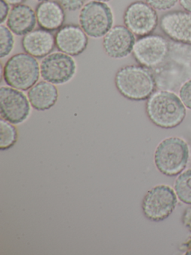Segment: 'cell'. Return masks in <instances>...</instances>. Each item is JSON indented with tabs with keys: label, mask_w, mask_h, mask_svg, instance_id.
I'll return each instance as SVG.
<instances>
[{
	"label": "cell",
	"mask_w": 191,
	"mask_h": 255,
	"mask_svg": "<svg viewBox=\"0 0 191 255\" xmlns=\"http://www.w3.org/2000/svg\"><path fill=\"white\" fill-rule=\"evenodd\" d=\"M157 89L173 92L191 79V48L170 41L164 62L152 70Z\"/></svg>",
	"instance_id": "6da1fadb"
},
{
	"label": "cell",
	"mask_w": 191,
	"mask_h": 255,
	"mask_svg": "<svg viewBox=\"0 0 191 255\" xmlns=\"http://www.w3.org/2000/svg\"><path fill=\"white\" fill-rule=\"evenodd\" d=\"M146 113L150 122L163 129L177 128L186 117V107L170 91L158 90L146 101Z\"/></svg>",
	"instance_id": "7a4b0ae2"
},
{
	"label": "cell",
	"mask_w": 191,
	"mask_h": 255,
	"mask_svg": "<svg viewBox=\"0 0 191 255\" xmlns=\"http://www.w3.org/2000/svg\"><path fill=\"white\" fill-rule=\"evenodd\" d=\"M114 82L118 92L133 101L149 99L157 89L152 70L140 65L122 67L116 73Z\"/></svg>",
	"instance_id": "3957f363"
},
{
	"label": "cell",
	"mask_w": 191,
	"mask_h": 255,
	"mask_svg": "<svg viewBox=\"0 0 191 255\" xmlns=\"http://www.w3.org/2000/svg\"><path fill=\"white\" fill-rule=\"evenodd\" d=\"M154 161L161 174L169 177L179 175L190 161L189 146L183 138L169 137L158 144Z\"/></svg>",
	"instance_id": "277c9868"
},
{
	"label": "cell",
	"mask_w": 191,
	"mask_h": 255,
	"mask_svg": "<svg viewBox=\"0 0 191 255\" xmlns=\"http://www.w3.org/2000/svg\"><path fill=\"white\" fill-rule=\"evenodd\" d=\"M7 86L20 91H28L38 81L40 65L36 58L26 53L12 56L1 71Z\"/></svg>",
	"instance_id": "5b68a950"
},
{
	"label": "cell",
	"mask_w": 191,
	"mask_h": 255,
	"mask_svg": "<svg viewBox=\"0 0 191 255\" xmlns=\"http://www.w3.org/2000/svg\"><path fill=\"white\" fill-rule=\"evenodd\" d=\"M79 21L88 37L102 38L113 27V11L105 2L92 0L80 10Z\"/></svg>",
	"instance_id": "8992f818"
},
{
	"label": "cell",
	"mask_w": 191,
	"mask_h": 255,
	"mask_svg": "<svg viewBox=\"0 0 191 255\" xmlns=\"http://www.w3.org/2000/svg\"><path fill=\"white\" fill-rule=\"evenodd\" d=\"M178 204L175 190L167 185H158L148 191L142 202V210L146 219L161 222L172 214Z\"/></svg>",
	"instance_id": "52a82bcc"
},
{
	"label": "cell",
	"mask_w": 191,
	"mask_h": 255,
	"mask_svg": "<svg viewBox=\"0 0 191 255\" xmlns=\"http://www.w3.org/2000/svg\"><path fill=\"white\" fill-rule=\"evenodd\" d=\"M170 41L161 35L150 34L139 37L133 48L132 54L139 65L155 69L161 65L169 51Z\"/></svg>",
	"instance_id": "ba28073f"
},
{
	"label": "cell",
	"mask_w": 191,
	"mask_h": 255,
	"mask_svg": "<svg viewBox=\"0 0 191 255\" xmlns=\"http://www.w3.org/2000/svg\"><path fill=\"white\" fill-rule=\"evenodd\" d=\"M123 22L138 37L153 33L159 23L156 10L143 1H135L127 6L124 11Z\"/></svg>",
	"instance_id": "9c48e42d"
},
{
	"label": "cell",
	"mask_w": 191,
	"mask_h": 255,
	"mask_svg": "<svg viewBox=\"0 0 191 255\" xmlns=\"http://www.w3.org/2000/svg\"><path fill=\"white\" fill-rule=\"evenodd\" d=\"M77 65L73 56L58 52L43 58L40 63V76L45 81L54 85L70 82L76 75Z\"/></svg>",
	"instance_id": "30bf717a"
},
{
	"label": "cell",
	"mask_w": 191,
	"mask_h": 255,
	"mask_svg": "<svg viewBox=\"0 0 191 255\" xmlns=\"http://www.w3.org/2000/svg\"><path fill=\"white\" fill-rule=\"evenodd\" d=\"M29 100L20 90L2 86L0 89V115L1 119L13 125H19L31 113Z\"/></svg>",
	"instance_id": "8fae6325"
},
{
	"label": "cell",
	"mask_w": 191,
	"mask_h": 255,
	"mask_svg": "<svg viewBox=\"0 0 191 255\" xmlns=\"http://www.w3.org/2000/svg\"><path fill=\"white\" fill-rule=\"evenodd\" d=\"M160 29L172 41L191 46V12L171 11L161 16Z\"/></svg>",
	"instance_id": "7c38bea8"
},
{
	"label": "cell",
	"mask_w": 191,
	"mask_h": 255,
	"mask_svg": "<svg viewBox=\"0 0 191 255\" xmlns=\"http://www.w3.org/2000/svg\"><path fill=\"white\" fill-rule=\"evenodd\" d=\"M135 42V36L126 26L117 25L103 37V50L111 59H124L132 53Z\"/></svg>",
	"instance_id": "4fadbf2b"
},
{
	"label": "cell",
	"mask_w": 191,
	"mask_h": 255,
	"mask_svg": "<svg viewBox=\"0 0 191 255\" xmlns=\"http://www.w3.org/2000/svg\"><path fill=\"white\" fill-rule=\"evenodd\" d=\"M55 36L56 48L69 56H79L88 47V35L78 25H64L58 29Z\"/></svg>",
	"instance_id": "5bb4252c"
},
{
	"label": "cell",
	"mask_w": 191,
	"mask_h": 255,
	"mask_svg": "<svg viewBox=\"0 0 191 255\" xmlns=\"http://www.w3.org/2000/svg\"><path fill=\"white\" fill-rule=\"evenodd\" d=\"M22 47L25 53L36 59H43L53 52L55 46V36L49 31L35 29L24 35Z\"/></svg>",
	"instance_id": "9a60e30c"
},
{
	"label": "cell",
	"mask_w": 191,
	"mask_h": 255,
	"mask_svg": "<svg viewBox=\"0 0 191 255\" xmlns=\"http://www.w3.org/2000/svg\"><path fill=\"white\" fill-rule=\"evenodd\" d=\"M37 24L40 29L49 32L58 31L65 22V10L56 1L40 2L36 7Z\"/></svg>",
	"instance_id": "2e32d148"
},
{
	"label": "cell",
	"mask_w": 191,
	"mask_h": 255,
	"mask_svg": "<svg viewBox=\"0 0 191 255\" xmlns=\"http://www.w3.org/2000/svg\"><path fill=\"white\" fill-rule=\"evenodd\" d=\"M37 23L35 11L25 4L13 6L7 19V27L18 36H24L34 30Z\"/></svg>",
	"instance_id": "e0dca14e"
},
{
	"label": "cell",
	"mask_w": 191,
	"mask_h": 255,
	"mask_svg": "<svg viewBox=\"0 0 191 255\" xmlns=\"http://www.w3.org/2000/svg\"><path fill=\"white\" fill-rule=\"evenodd\" d=\"M28 98L31 107L37 111H46L55 105L58 98L56 86L47 81L36 83L28 90Z\"/></svg>",
	"instance_id": "ac0fdd59"
},
{
	"label": "cell",
	"mask_w": 191,
	"mask_h": 255,
	"mask_svg": "<svg viewBox=\"0 0 191 255\" xmlns=\"http://www.w3.org/2000/svg\"><path fill=\"white\" fill-rule=\"evenodd\" d=\"M174 190L182 203L191 205V169L186 170L178 176Z\"/></svg>",
	"instance_id": "d6986e66"
},
{
	"label": "cell",
	"mask_w": 191,
	"mask_h": 255,
	"mask_svg": "<svg viewBox=\"0 0 191 255\" xmlns=\"http://www.w3.org/2000/svg\"><path fill=\"white\" fill-rule=\"evenodd\" d=\"M18 139V132L13 124L0 119V149L8 150L13 147Z\"/></svg>",
	"instance_id": "ffe728a7"
},
{
	"label": "cell",
	"mask_w": 191,
	"mask_h": 255,
	"mask_svg": "<svg viewBox=\"0 0 191 255\" xmlns=\"http://www.w3.org/2000/svg\"><path fill=\"white\" fill-rule=\"evenodd\" d=\"M13 32L7 26H0V58L7 57L11 53L14 47V38Z\"/></svg>",
	"instance_id": "44dd1931"
},
{
	"label": "cell",
	"mask_w": 191,
	"mask_h": 255,
	"mask_svg": "<svg viewBox=\"0 0 191 255\" xmlns=\"http://www.w3.org/2000/svg\"><path fill=\"white\" fill-rule=\"evenodd\" d=\"M149 5L158 11H167L176 6L179 0H145Z\"/></svg>",
	"instance_id": "7402d4cb"
},
{
	"label": "cell",
	"mask_w": 191,
	"mask_h": 255,
	"mask_svg": "<svg viewBox=\"0 0 191 255\" xmlns=\"http://www.w3.org/2000/svg\"><path fill=\"white\" fill-rule=\"evenodd\" d=\"M179 98L185 107L191 110V79L184 83L179 89Z\"/></svg>",
	"instance_id": "603a6c76"
},
{
	"label": "cell",
	"mask_w": 191,
	"mask_h": 255,
	"mask_svg": "<svg viewBox=\"0 0 191 255\" xmlns=\"http://www.w3.org/2000/svg\"><path fill=\"white\" fill-rule=\"evenodd\" d=\"M86 0H58L61 6L69 11H76L82 9Z\"/></svg>",
	"instance_id": "cb8c5ba5"
},
{
	"label": "cell",
	"mask_w": 191,
	"mask_h": 255,
	"mask_svg": "<svg viewBox=\"0 0 191 255\" xmlns=\"http://www.w3.org/2000/svg\"><path fill=\"white\" fill-rule=\"evenodd\" d=\"M9 5H10L4 0H0V22H1V24H3L8 17L10 11Z\"/></svg>",
	"instance_id": "d4e9b609"
},
{
	"label": "cell",
	"mask_w": 191,
	"mask_h": 255,
	"mask_svg": "<svg viewBox=\"0 0 191 255\" xmlns=\"http://www.w3.org/2000/svg\"><path fill=\"white\" fill-rule=\"evenodd\" d=\"M182 222L185 228L191 232V207L187 208L182 216Z\"/></svg>",
	"instance_id": "484cf974"
},
{
	"label": "cell",
	"mask_w": 191,
	"mask_h": 255,
	"mask_svg": "<svg viewBox=\"0 0 191 255\" xmlns=\"http://www.w3.org/2000/svg\"><path fill=\"white\" fill-rule=\"evenodd\" d=\"M179 2L185 11L191 12V0H179Z\"/></svg>",
	"instance_id": "4316f807"
},
{
	"label": "cell",
	"mask_w": 191,
	"mask_h": 255,
	"mask_svg": "<svg viewBox=\"0 0 191 255\" xmlns=\"http://www.w3.org/2000/svg\"><path fill=\"white\" fill-rule=\"evenodd\" d=\"M6 2L9 4V5H20V4H23L24 2L26 1V0H4Z\"/></svg>",
	"instance_id": "83f0119b"
},
{
	"label": "cell",
	"mask_w": 191,
	"mask_h": 255,
	"mask_svg": "<svg viewBox=\"0 0 191 255\" xmlns=\"http://www.w3.org/2000/svg\"><path fill=\"white\" fill-rule=\"evenodd\" d=\"M95 1H98V2H110V0H95Z\"/></svg>",
	"instance_id": "f1b7e54d"
},
{
	"label": "cell",
	"mask_w": 191,
	"mask_h": 255,
	"mask_svg": "<svg viewBox=\"0 0 191 255\" xmlns=\"http://www.w3.org/2000/svg\"><path fill=\"white\" fill-rule=\"evenodd\" d=\"M35 1H37V2H46V1H52V0H35Z\"/></svg>",
	"instance_id": "f546056e"
},
{
	"label": "cell",
	"mask_w": 191,
	"mask_h": 255,
	"mask_svg": "<svg viewBox=\"0 0 191 255\" xmlns=\"http://www.w3.org/2000/svg\"><path fill=\"white\" fill-rule=\"evenodd\" d=\"M190 162L191 164V147H190Z\"/></svg>",
	"instance_id": "4dcf8cb0"
},
{
	"label": "cell",
	"mask_w": 191,
	"mask_h": 255,
	"mask_svg": "<svg viewBox=\"0 0 191 255\" xmlns=\"http://www.w3.org/2000/svg\"><path fill=\"white\" fill-rule=\"evenodd\" d=\"M188 245H189V248H191V239H190L189 242H188Z\"/></svg>",
	"instance_id": "1f68e13d"
},
{
	"label": "cell",
	"mask_w": 191,
	"mask_h": 255,
	"mask_svg": "<svg viewBox=\"0 0 191 255\" xmlns=\"http://www.w3.org/2000/svg\"><path fill=\"white\" fill-rule=\"evenodd\" d=\"M186 255H191V250L188 251V252H186Z\"/></svg>",
	"instance_id": "d6a6232c"
}]
</instances>
